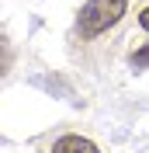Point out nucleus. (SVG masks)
Here are the masks:
<instances>
[{
    "label": "nucleus",
    "mask_w": 149,
    "mask_h": 153,
    "mask_svg": "<svg viewBox=\"0 0 149 153\" xmlns=\"http://www.w3.org/2000/svg\"><path fill=\"white\" fill-rule=\"evenodd\" d=\"M125 7H128V0H87L80 7V18H76L80 38L90 42V38L104 35L108 28H114L121 21V14H125Z\"/></svg>",
    "instance_id": "nucleus-1"
},
{
    "label": "nucleus",
    "mask_w": 149,
    "mask_h": 153,
    "mask_svg": "<svg viewBox=\"0 0 149 153\" xmlns=\"http://www.w3.org/2000/svg\"><path fill=\"white\" fill-rule=\"evenodd\" d=\"M7 66H10V49L4 45V38H0V76L7 73Z\"/></svg>",
    "instance_id": "nucleus-4"
},
{
    "label": "nucleus",
    "mask_w": 149,
    "mask_h": 153,
    "mask_svg": "<svg viewBox=\"0 0 149 153\" xmlns=\"http://www.w3.org/2000/svg\"><path fill=\"white\" fill-rule=\"evenodd\" d=\"M52 153H101V150L83 136H59L52 143Z\"/></svg>",
    "instance_id": "nucleus-2"
},
{
    "label": "nucleus",
    "mask_w": 149,
    "mask_h": 153,
    "mask_svg": "<svg viewBox=\"0 0 149 153\" xmlns=\"http://www.w3.org/2000/svg\"><path fill=\"white\" fill-rule=\"evenodd\" d=\"M132 66H135V70H146L149 66V45H142V49L132 52Z\"/></svg>",
    "instance_id": "nucleus-3"
},
{
    "label": "nucleus",
    "mask_w": 149,
    "mask_h": 153,
    "mask_svg": "<svg viewBox=\"0 0 149 153\" xmlns=\"http://www.w3.org/2000/svg\"><path fill=\"white\" fill-rule=\"evenodd\" d=\"M139 25H142V28L149 31V7H146V10H142V14H139Z\"/></svg>",
    "instance_id": "nucleus-5"
}]
</instances>
